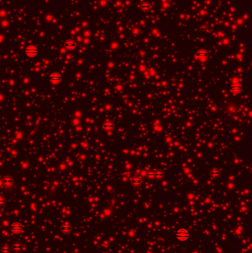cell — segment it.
Listing matches in <instances>:
<instances>
[{
	"instance_id": "6da1fadb",
	"label": "cell",
	"mask_w": 252,
	"mask_h": 253,
	"mask_svg": "<svg viewBox=\"0 0 252 253\" xmlns=\"http://www.w3.org/2000/svg\"><path fill=\"white\" fill-rule=\"evenodd\" d=\"M38 53H39V50L34 45H29L24 50V55L28 57L33 58L36 56Z\"/></svg>"
},
{
	"instance_id": "7a4b0ae2",
	"label": "cell",
	"mask_w": 252,
	"mask_h": 253,
	"mask_svg": "<svg viewBox=\"0 0 252 253\" xmlns=\"http://www.w3.org/2000/svg\"><path fill=\"white\" fill-rule=\"evenodd\" d=\"M176 237L180 241H186L187 239L189 238V232L186 229L181 228L177 231L176 232Z\"/></svg>"
},
{
	"instance_id": "3957f363",
	"label": "cell",
	"mask_w": 252,
	"mask_h": 253,
	"mask_svg": "<svg viewBox=\"0 0 252 253\" xmlns=\"http://www.w3.org/2000/svg\"><path fill=\"white\" fill-rule=\"evenodd\" d=\"M23 225L21 224V223H19V222H14L10 226V231L11 232L14 233V234H19V233H20L23 231Z\"/></svg>"
},
{
	"instance_id": "277c9868",
	"label": "cell",
	"mask_w": 252,
	"mask_h": 253,
	"mask_svg": "<svg viewBox=\"0 0 252 253\" xmlns=\"http://www.w3.org/2000/svg\"><path fill=\"white\" fill-rule=\"evenodd\" d=\"M63 78L61 75H59V73H52L50 76H49V80L51 83L53 84H58L62 81Z\"/></svg>"
},
{
	"instance_id": "5b68a950",
	"label": "cell",
	"mask_w": 252,
	"mask_h": 253,
	"mask_svg": "<svg viewBox=\"0 0 252 253\" xmlns=\"http://www.w3.org/2000/svg\"><path fill=\"white\" fill-rule=\"evenodd\" d=\"M243 86L241 85V84H232V85L230 87V90L231 91L232 93H240L243 91Z\"/></svg>"
},
{
	"instance_id": "8992f818",
	"label": "cell",
	"mask_w": 252,
	"mask_h": 253,
	"mask_svg": "<svg viewBox=\"0 0 252 253\" xmlns=\"http://www.w3.org/2000/svg\"><path fill=\"white\" fill-rule=\"evenodd\" d=\"M208 56H209V53L205 50H200V51L197 52L195 54L196 58L200 59H205L208 57Z\"/></svg>"
},
{
	"instance_id": "52a82bcc",
	"label": "cell",
	"mask_w": 252,
	"mask_h": 253,
	"mask_svg": "<svg viewBox=\"0 0 252 253\" xmlns=\"http://www.w3.org/2000/svg\"><path fill=\"white\" fill-rule=\"evenodd\" d=\"M64 47H65L66 48H67V49H74L77 46L76 43L75 42L72 41V40H68V41L65 42H64Z\"/></svg>"
},
{
	"instance_id": "ba28073f",
	"label": "cell",
	"mask_w": 252,
	"mask_h": 253,
	"mask_svg": "<svg viewBox=\"0 0 252 253\" xmlns=\"http://www.w3.org/2000/svg\"><path fill=\"white\" fill-rule=\"evenodd\" d=\"M148 177L149 178H161L163 177V174L161 172H150L147 174Z\"/></svg>"
},
{
	"instance_id": "9c48e42d",
	"label": "cell",
	"mask_w": 252,
	"mask_h": 253,
	"mask_svg": "<svg viewBox=\"0 0 252 253\" xmlns=\"http://www.w3.org/2000/svg\"><path fill=\"white\" fill-rule=\"evenodd\" d=\"M22 244L19 242H16L13 244V249L16 252H20L22 250Z\"/></svg>"
},
{
	"instance_id": "30bf717a",
	"label": "cell",
	"mask_w": 252,
	"mask_h": 253,
	"mask_svg": "<svg viewBox=\"0 0 252 253\" xmlns=\"http://www.w3.org/2000/svg\"><path fill=\"white\" fill-rule=\"evenodd\" d=\"M61 230L64 233H69L71 232V226L68 224H64L61 226Z\"/></svg>"
},
{
	"instance_id": "8fae6325",
	"label": "cell",
	"mask_w": 252,
	"mask_h": 253,
	"mask_svg": "<svg viewBox=\"0 0 252 253\" xmlns=\"http://www.w3.org/2000/svg\"><path fill=\"white\" fill-rule=\"evenodd\" d=\"M141 182H142V180L140 178H134L132 180V184L135 186H138L139 185L141 184Z\"/></svg>"
},
{
	"instance_id": "7c38bea8",
	"label": "cell",
	"mask_w": 252,
	"mask_h": 253,
	"mask_svg": "<svg viewBox=\"0 0 252 253\" xmlns=\"http://www.w3.org/2000/svg\"><path fill=\"white\" fill-rule=\"evenodd\" d=\"M2 182L5 185H10L13 183V180L10 177H5V178H3Z\"/></svg>"
},
{
	"instance_id": "4fadbf2b",
	"label": "cell",
	"mask_w": 252,
	"mask_h": 253,
	"mask_svg": "<svg viewBox=\"0 0 252 253\" xmlns=\"http://www.w3.org/2000/svg\"><path fill=\"white\" fill-rule=\"evenodd\" d=\"M10 251V248L8 245H4L1 247V252L2 253H9Z\"/></svg>"
},
{
	"instance_id": "5bb4252c",
	"label": "cell",
	"mask_w": 252,
	"mask_h": 253,
	"mask_svg": "<svg viewBox=\"0 0 252 253\" xmlns=\"http://www.w3.org/2000/svg\"><path fill=\"white\" fill-rule=\"evenodd\" d=\"M114 127V125L112 123L110 122H107L104 124V128L105 129H107V130H109V129H112Z\"/></svg>"
},
{
	"instance_id": "9a60e30c",
	"label": "cell",
	"mask_w": 252,
	"mask_h": 253,
	"mask_svg": "<svg viewBox=\"0 0 252 253\" xmlns=\"http://www.w3.org/2000/svg\"><path fill=\"white\" fill-rule=\"evenodd\" d=\"M150 8H151V6L147 5V4H144V5H141V8L144 9V10H148V9H149Z\"/></svg>"
},
{
	"instance_id": "2e32d148",
	"label": "cell",
	"mask_w": 252,
	"mask_h": 253,
	"mask_svg": "<svg viewBox=\"0 0 252 253\" xmlns=\"http://www.w3.org/2000/svg\"><path fill=\"white\" fill-rule=\"evenodd\" d=\"M4 204H5V199L2 197H0V205H2Z\"/></svg>"
},
{
	"instance_id": "e0dca14e",
	"label": "cell",
	"mask_w": 252,
	"mask_h": 253,
	"mask_svg": "<svg viewBox=\"0 0 252 253\" xmlns=\"http://www.w3.org/2000/svg\"><path fill=\"white\" fill-rule=\"evenodd\" d=\"M73 253H79V252H73Z\"/></svg>"
}]
</instances>
